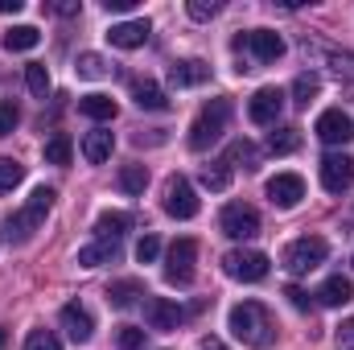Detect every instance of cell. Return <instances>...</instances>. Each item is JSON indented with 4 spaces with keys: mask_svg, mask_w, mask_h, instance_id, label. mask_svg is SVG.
Wrapping results in <instances>:
<instances>
[{
    "mask_svg": "<svg viewBox=\"0 0 354 350\" xmlns=\"http://www.w3.org/2000/svg\"><path fill=\"white\" fill-rule=\"evenodd\" d=\"M107 42H111L115 50H136V46H145V42H149V21H145V17H140V21H120V25L107 29Z\"/></svg>",
    "mask_w": 354,
    "mask_h": 350,
    "instance_id": "obj_16",
    "label": "cell"
},
{
    "mask_svg": "<svg viewBox=\"0 0 354 350\" xmlns=\"http://www.w3.org/2000/svg\"><path fill=\"white\" fill-rule=\"evenodd\" d=\"M25 87L33 91L37 99H46V95H50V71H46L41 62H29V66H25Z\"/></svg>",
    "mask_w": 354,
    "mask_h": 350,
    "instance_id": "obj_33",
    "label": "cell"
},
{
    "mask_svg": "<svg viewBox=\"0 0 354 350\" xmlns=\"http://www.w3.org/2000/svg\"><path fill=\"white\" fill-rule=\"evenodd\" d=\"M227 326H231V334L243 342V347H268L272 342V317H268V309L260 301H243V305H235L231 309V317H227Z\"/></svg>",
    "mask_w": 354,
    "mask_h": 350,
    "instance_id": "obj_1",
    "label": "cell"
},
{
    "mask_svg": "<svg viewBox=\"0 0 354 350\" xmlns=\"http://www.w3.org/2000/svg\"><path fill=\"white\" fill-rule=\"evenodd\" d=\"M79 111H83L87 120L107 124V120H115V99H111V95H83V99H79Z\"/></svg>",
    "mask_w": 354,
    "mask_h": 350,
    "instance_id": "obj_24",
    "label": "cell"
},
{
    "mask_svg": "<svg viewBox=\"0 0 354 350\" xmlns=\"http://www.w3.org/2000/svg\"><path fill=\"white\" fill-rule=\"evenodd\" d=\"M297 145H301V132H297V128H276V132L268 136V149H272L276 157H288V153H297Z\"/></svg>",
    "mask_w": 354,
    "mask_h": 350,
    "instance_id": "obj_31",
    "label": "cell"
},
{
    "mask_svg": "<svg viewBox=\"0 0 354 350\" xmlns=\"http://www.w3.org/2000/svg\"><path fill=\"white\" fill-rule=\"evenodd\" d=\"M223 272H227L231 280L256 284V280H264L268 276V256L264 252H256V248H235V252L223 256Z\"/></svg>",
    "mask_w": 354,
    "mask_h": 350,
    "instance_id": "obj_5",
    "label": "cell"
},
{
    "mask_svg": "<svg viewBox=\"0 0 354 350\" xmlns=\"http://www.w3.org/2000/svg\"><path fill=\"white\" fill-rule=\"evenodd\" d=\"M145 185H149V169H145V165H124V169H120V190H124V194L136 198V194H145Z\"/></svg>",
    "mask_w": 354,
    "mask_h": 350,
    "instance_id": "obj_32",
    "label": "cell"
},
{
    "mask_svg": "<svg viewBox=\"0 0 354 350\" xmlns=\"http://www.w3.org/2000/svg\"><path fill=\"white\" fill-rule=\"evenodd\" d=\"M227 165H243V169H256V165H260V149H256L252 140H235V145L227 149Z\"/></svg>",
    "mask_w": 354,
    "mask_h": 350,
    "instance_id": "obj_28",
    "label": "cell"
},
{
    "mask_svg": "<svg viewBox=\"0 0 354 350\" xmlns=\"http://www.w3.org/2000/svg\"><path fill=\"white\" fill-rule=\"evenodd\" d=\"M120 256V239H95L87 248H79V268H99V264H111Z\"/></svg>",
    "mask_w": 354,
    "mask_h": 350,
    "instance_id": "obj_20",
    "label": "cell"
},
{
    "mask_svg": "<svg viewBox=\"0 0 354 350\" xmlns=\"http://www.w3.org/2000/svg\"><path fill=\"white\" fill-rule=\"evenodd\" d=\"M202 185L214 190V194H223V190L231 185V165H227V161H210V165H202Z\"/></svg>",
    "mask_w": 354,
    "mask_h": 350,
    "instance_id": "obj_30",
    "label": "cell"
},
{
    "mask_svg": "<svg viewBox=\"0 0 354 350\" xmlns=\"http://www.w3.org/2000/svg\"><path fill=\"white\" fill-rule=\"evenodd\" d=\"M25 350H62V342H58V334H50V330H33V334L25 338Z\"/></svg>",
    "mask_w": 354,
    "mask_h": 350,
    "instance_id": "obj_36",
    "label": "cell"
},
{
    "mask_svg": "<svg viewBox=\"0 0 354 350\" xmlns=\"http://www.w3.org/2000/svg\"><path fill=\"white\" fill-rule=\"evenodd\" d=\"M128 227H132V219H128L124 210H103V214L95 219V239H120Z\"/></svg>",
    "mask_w": 354,
    "mask_h": 350,
    "instance_id": "obj_23",
    "label": "cell"
},
{
    "mask_svg": "<svg viewBox=\"0 0 354 350\" xmlns=\"http://www.w3.org/2000/svg\"><path fill=\"white\" fill-rule=\"evenodd\" d=\"M75 71H79V79H103V75H107V62H103L99 54H79Z\"/></svg>",
    "mask_w": 354,
    "mask_h": 350,
    "instance_id": "obj_34",
    "label": "cell"
},
{
    "mask_svg": "<svg viewBox=\"0 0 354 350\" xmlns=\"http://www.w3.org/2000/svg\"><path fill=\"white\" fill-rule=\"evenodd\" d=\"M354 297V284H351V276H330L322 288H317V301L322 305H330V309H338V305H346Z\"/></svg>",
    "mask_w": 354,
    "mask_h": 350,
    "instance_id": "obj_22",
    "label": "cell"
},
{
    "mask_svg": "<svg viewBox=\"0 0 354 350\" xmlns=\"http://www.w3.org/2000/svg\"><path fill=\"white\" fill-rule=\"evenodd\" d=\"M54 190L50 185H37L33 194H29V202L21 206V210H12V219H8V235L17 239V243H25V239H33V231L46 223V214L54 210Z\"/></svg>",
    "mask_w": 354,
    "mask_h": 350,
    "instance_id": "obj_3",
    "label": "cell"
},
{
    "mask_svg": "<svg viewBox=\"0 0 354 350\" xmlns=\"http://www.w3.org/2000/svg\"><path fill=\"white\" fill-rule=\"evenodd\" d=\"M305 54H317L338 79L354 83V54H346V50H326V46H309V42H305Z\"/></svg>",
    "mask_w": 354,
    "mask_h": 350,
    "instance_id": "obj_19",
    "label": "cell"
},
{
    "mask_svg": "<svg viewBox=\"0 0 354 350\" xmlns=\"http://www.w3.org/2000/svg\"><path fill=\"white\" fill-rule=\"evenodd\" d=\"M231 46H235V54L252 50L260 66H264V62H276V58L284 54V37H280V33H272V29H252V33H239Z\"/></svg>",
    "mask_w": 354,
    "mask_h": 350,
    "instance_id": "obj_7",
    "label": "cell"
},
{
    "mask_svg": "<svg viewBox=\"0 0 354 350\" xmlns=\"http://www.w3.org/2000/svg\"><path fill=\"white\" fill-rule=\"evenodd\" d=\"M140 297H145L140 280H115V284H107V305L111 309H132Z\"/></svg>",
    "mask_w": 354,
    "mask_h": 350,
    "instance_id": "obj_21",
    "label": "cell"
},
{
    "mask_svg": "<svg viewBox=\"0 0 354 350\" xmlns=\"http://www.w3.org/2000/svg\"><path fill=\"white\" fill-rule=\"evenodd\" d=\"M338 347H342V350H354V317H346V322L338 326Z\"/></svg>",
    "mask_w": 354,
    "mask_h": 350,
    "instance_id": "obj_42",
    "label": "cell"
},
{
    "mask_svg": "<svg viewBox=\"0 0 354 350\" xmlns=\"http://www.w3.org/2000/svg\"><path fill=\"white\" fill-rule=\"evenodd\" d=\"M227 120H231V99H210V103L194 116V124H189V149H194V153H206V149L227 132Z\"/></svg>",
    "mask_w": 354,
    "mask_h": 350,
    "instance_id": "obj_2",
    "label": "cell"
},
{
    "mask_svg": "<svg viewBox=\"0 0 354 350\" xmlns=\"http://www.w3.org/2000/svg\"><path fill=\"white\" fill-rule=\"evenodd\" d=\"M0 12H21V0H0Z\"/></svg>",
    "mask_w": 354,
    "mask_h": 350,
    "instance_id": "obj_46",
    "label": "cell"
},
{
    "mask_svg": "<svg viewBox=\"0 0 354 350\" xmlns=\"http://www.w3.org/2000/svg\"><path fill=\"white\" fill-rule=\"evenodd\" d=\"M218 8H223L218 0H189V4H185V12H189L194 21H210V17H218Z\"/></svg>",
    "mask_w": 354,
    "mask_h": 350,
    "instance_id": "obj_38",
    "label": "cell"
},
{
    "mask_svg": "<svg viewBox=\"0 0 354 350\" xmlns=\"http://www.w3.org/2000/svg\"><path fill=\"white\" fill-rule=\"evenodd\" d=\"M79 8H83L79 0H54L50 4V12H58V17H79Z\"/></svg>",
    "mask_w": 354,
    "mask_h": 350,
    "instance_id": "obj_43",
    "label": "cell"
},
{
    "mask_svg": "<svg viewBox=\"0 0 354 350\" xmlns=\"http://www.w3.org/2000/svg\"><path fill=\"white\" fill-rule=\"evenodd\" d=\"M71 157H75V140L66 132H54L46 140V165H71Z\"/></svg>",
    "mask_w": 354,
    "mask_h": 350,
    "instance_id": "obj_27",
    "label": "cell"
},
{
    "mask_svg": "<svg viewBox=\"0 0 354 350\" xmlns=\"http://www.w3.org/2000/svg\"><path fill=\"white\" fill-rule=\"evenodd\" d=\"M157 256H161V239H157V235H145V239L136 243V260H140V264H153Z\"/></svg>",
    "mask_w": 354,
    "mask_h": 350,
    "instance_id": "obj_40",
    "label": "cell"
},
{
    "mask_svg": "<svg viewBox=\"0 0 354 350\" xmlns=\"http://www.w3.org/2000/svg\"><path fill=\"white\" fill-rule=\"evenodd\" d=\"M326 145H351L354 140V120L342 111V107H330L317 116V128H313Z\"/></svg>",
    "mask_w": 354,
    "mask_h": 350,
    "instance_id": "obj_10",
    "label": "cell"
},
{
    "mask_svg": "<svg viewBox=\"0 0 354 350\" xmlns=\"http://www.w3.org/2000/svg\"><path fill=\"white\" fill-rule=\"evenodd\" d=\"M17 124H21V111H17V103H12V99H0V136H8Z\"/></svg>",
    "mask_w": 354,
    "mask_h": 350,
    "instance_id": "obj_39",
    "label": "cell"
},
{
    "mask_svg": "<svg viewBox=\"0 0 354 350\" xmlns=\"http://www.w3.org/2000/svg\"><path fill=\"white\" fill-rule=\"evenodd\" d=\"M264 194H268V202H272V206H280V210H292V206L305 198V181H301L297 174H276V177L264 185Z\"/></svg>",
    "mask_w": 354,
    "mask_h": 350,
    "instance_id": "obj_11",
    "label": "cell"
},
{
    "mask_svg": "<svg viewBox=\"0 0 354 350\" xmlns=\"http://www.w3.org/2000/svg\"><path fill=\"white\" fill-rule=\"evenodd\" d=\"M210 79V66L206 62H198V58H181L169 66V83L174 87H202Z\"/></svg>",
    "mask_w": 354,
    "mask_h": 350,
    "instance_id": "obj_17",
    "label": "cell"
},
{
    "mask_svg": "<svg viewBox=\"0 0 354 350\" xmlns=\"http://www.w3.org/2000/svg\"><path fill=\"white\" fill-rule=\"evenodd\" d=\"M25 177V165L21 161H12V157H0V194H8L17 181Z\"/></svg>",
    "mask_w": 354,
    "mask_h": 350,
    "instance_id": "obj_35",
    "label": "cell"
},
{
    "mask_svg": "<svg viewBox=\"0 0 354 350\" xmlns=\"http://www.w3.org/2000/svg\"><path fill=\"white\" fill-rule=\"evenodd\" d=\"M181 305L169 301V297H149L145 301V322H149V330H177L181 326Z\"/></svg>",
    "mask_w": 354,
    "mask_h": 350,
    "instance_id": "obj_14",
    "label": "cell"
},
{
    "mask_svg": "<svg viewBox=\"0 0 354 350\" xmlns=\"http://www.w3.org/2000/svg\"><path fill=\"white\" fill-rule=\"evenodd\" d=\"M107 4V12H132L136 8V0H103Z\"/></svg>",
    "mask_w": 354,
    "mask_h": 350,
    "instance_id": "obj_44",
    "label": "cell"
},
{
    "mask_svg": "<svg viewBox=\"0 0 354 350\" xmlns=\"http://www.w3.org/2000/svg\"><path fill=\"white\" fill-rule=\"evenodd\" d=\"M115 347H120V350H140V347H145V330H136V326H120Z\"/></svg>",
    "mask_w": 354,
    "mask_h": 350,
    "instance_id": "obj_37",
    "label": "cell"
},
{
    "mask_svg": "<svg viewBox=\"0 0 354 350\" xmlns=\"http://www.w3.org/2000/svg\"><path fill=\"white\" fill-rule=\"evenodd\" d=\"M198 350H227V342H223V338H202Z\"/></svg>",
    "mask_w": 354,
    "mask_h": 350,
    "instance_id": "obj_45",
    "label": "cell"
},
{
    "mask_svg": "<svg viewBox=\"0 0 354 350\" xmlns=\"http://www.w3.org/2000/svg\"><path fill=\"white\" fill-rule=\"evenodd\" d=\"M218 223H223V235H231V239H256L260 235V214L248 202H227Z\"/></svg>",
    "mask_w": 354,
    "mask_h": 350,
    "instance_id": "obj_6",
    "label": "cell"
},
{
    "mask_svg": "<svg viewBox=\"0 0 354 350\" xmlns=\"http://www.w3.org/2000/svg\"><path fill=\"white\" fill-rule=\"evenodd\" d=\"M132 99L145 111H169V95L157 87L153 79H132Z\"/></svg>",
    "mask_w": 354,
    "mask_h": 350,
    "instance_id": "obj_18",
    "label": "cell"
},
{
    "mask_svg": "<svg viewBox=\"0 0 354 350\" xmlns=\"http://www.w3.org/2000/svg\"><path fill=\"white\" fill-rule=\"evenodd\" d=\"M280 111H284V91L280 87H260L252 95V103H248V116H252V124H276L280 120Z\"/></svg>",
    "mask_w": 354,
    "mask_h": 350,
    "instance_id": "obj_13",
    "label": "cell"
},
{
    "mask_svg": "<svg viewBox=\"0 0 354 350\" xmlns=\"http://www.w3.org/2000/svg\"><path fill=\"white\" fill-rule=\"evenodd\" d=\"M165 214L169 219H194L198 214V194H194V185H189V177L174 174L165 181Z\"/></svg>",
    "mask_w": 354,
    "mask_h": 350,
    "instance_id": "obj_8",
    "label": "cell"
},
{
    "mask_svg": "<svg viewBox=\"0 0 354 350\" xmlns=\"http://www.w3.org/2000/svg\"><path fill=\"white\" fill-rule=\"evenodd\" d=\"M8 347V330H4V326H0V350Z\"/></svg>",
    "mask_w": 354,
    "mask_h": 350,
    "instance_id": "obj_47",
    "label": "cell"
},
{
    "mask_svg": "<svg viewBox=\"0 0 354 350\" xmlns=\"http://www.w3.org/2000/svg\"><path fill=\"white\" fill-rule=\"evenodd\" d=\"M62 330L75 338V342H91V334H95V317H91L87 305H79V301H71V305H62Z\"/></svg>",
    "mask_w": 354,
    "mask_h": 350,
    "instance_id": "obj_15",
    "label": "cell"
},
{
    "mask_svg": "<svg viewBox=\"0 0 354 350\" xmlns=\"http://www.w3.org/2000/svg\"><path fill=\"white\" fill-rule=\"evenodd\" d=\"M322 185H326L330 194H346L354 185V161L346 153H330V157L322 161Z\"/></svg>",
    "mask_w": 354,
    "mask_h": 350,
    "instance_id": "obj_12",
    "label": "cell"
},
{
    "mask_svg": "<svg viewBox=\"0 0 354 350\" xmlns=\"http://www.w3.org/2000/svg\"><path fill=\"white\" fill-rule=\"evenodd\" d=\"M194 264H198V243L194 239H177L165 256V280L169 284H189L194 280Z\"/></svg>",
    "mask_w": 354,
    "mask_h": 350,
    "instance_id": "obj_9",
    "label": "cell"
},
{
    "mask_svg": "<svg viewBox=\"0 0 354 350\" xmlns=\"http://www.w3.org/2000/svg\"><path fill=\"white\" fill-rule=\"evenodd\" d=\"M111 132H103V128H95V132H87V140H83V157H87L91 165H103L107 157H111Z\"/></svg>",
    "mask_w": 354,
    "mask_h": 350,
    "instance_id": "obj_25",
    "label": "cell"
},
{
    "mask_svg": "<svg viewBox=\"0 0 354 350\" xmlns=\"http://www.w3.org/2000/svg\"><path fill=\"white\" fill-rule=\"evenodd\" d=\"M0 42H4V50H17V54H21V50H33V46L41 42V33H37L33 25H12V29H4Z\"/></svg>",
    "mask_w": 354,
    "mask_h": 350,
    "instance_id": "obj_26",
    "label": "cell"
},
{
    "mask_svg": "<svg viewBox=\"0 0 354 350\" xmlns=\"http://www.w3.org/2000/svg\"><path fill=\"white\" fill-rule=\"evenodd\" d=\"M317 91H322V79L305 71V75H297V83H292V103H297V107H309V103L317 99Z\"/></svg>",
    "mask_w": 354,
    "mask_h": 350,
    "instance_id": "obj_29",
    "label": "cell"
},
{
    "mask_svg": "<svg viewBox=\"0 0 354 350\" xmlns=\"http://www.w3.org/2000/svg\"><path fill=\"white\" fill-rule=\"evenodd\" d=\"M326 256H330V243H326L322 235H301V239H292V243L284 248V268H288L292 276H305V272L322 268Z\"/></svg>",
    "mask_w": 354,
    "mask_h": 350,
    "instance_id": "obj_4",
    "label": "cell"
},
{
    "mask_svg": "<svg viewBox=\"0 0 354 350\" xmlns=\"http://www.w3.org/2000/svg\"><path fill=\"white\" fill-rule=\"evenodd\" d=\"M284 297H288V305H292V309H301V313H309V309H313L309 293H305V288H297V284H288V288H284Z\"/></svg>",
    "mask_w": 354,
    "mask_h": 350,
    "instance_id": "obj_41",
    "label": "cell"
}]
</instances>
